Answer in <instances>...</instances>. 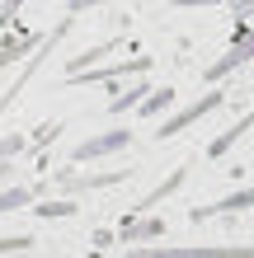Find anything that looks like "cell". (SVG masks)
I'll list each match as a JSON object with an SVG mask.
<instances>
[{
    "mask_svg": "<svg viewBox=\"0 0 254 258\" xmlns=\"http://www.w3.org/2000/svg\"><path fill=\"white\" fill-rule=\"evenodd\" d=\"M24 202H33V192H28V188H10V192H0V211H19Z\"/></svg>",
    "mask_w": 254,
    "mask_h": 258,
    "instance_id": "7",
    "label": "cell"
},
{
    "mask_svg": "<svg viewBox=\"0 0 254 258\" xmlns=\"http://www.w3.org/2000/svg\"><path fill=\"white\" fill-rule=\"evenodd\" d=\"M217 103H221V94H202L198 103H188V108H184V113H174V117H170V122H165V127H160V132H156V136H165V141H170V136H179V132H184L188 122H198V117H202V113H212V108H217Z\"/></svg>",
    "mask_w": 254,
    "mask_h": 258,
    "instance_id": "2",
    "label": "cell"
},
{
    "mask_svg": "<svg viewBox=\"0 0 254 258\" xmlns=\"http://www.w3.org/2000/svg\"><path fill=\"white\" fill-rule=\"evenodd\" d=\"M24 5V0H5V5H0V24H10L14 19V10H19Z\"/></svg>",
    "mask_w": 254,
    "mask_h": 258,
    "instance_id": "11",
    "label": "cell"
},
{
    "mask_svg": "<svg viewBox=\"0 0 254 258\" xmlns=\"http://www.w3.org/2000/svg\"><path fill=\"white\" fill-rule=\"evenodd\" d=\"M174 5H226V0H174Z\"/></svg>",
    "mask_w": 254,
    "mask_h": 258,
    "instance_id": "13",
    "label": "cell"
},
{
    "mask_svg": "<svg viewBox=\"0 0 254 258\" xmlns=\"http://www.w3.org/2000/svg\"><path fill=\"white\" fill-rule=\"evenodd\" d=\"M249 122H254V113H249V117H245V122L235 127V132H226V136H217V141H212V155H226V150H231V141H235V136H240V132H245Z\"/></svg>",
    "mask_w": 254,
    "mask_h": 258,
    "instance_id": "9",
    "label": "cell"
},
{
    "mask_svg": "<svg viewBox=\"0 0 254 258\" xmlns=\"http://www.w3.org/2000/svg\"><path fill=\"white\" fill-rule=\"evenodd\" d=\"M38 42H42L38 33H28V38H19V42H5V47H0V71H5V66H14V61H19L24 52H33Z\"/></svg>",
    "mask_w": 254,
    "mask_h": 258,
    "instance_id": "5",
    "label": "cell"
},
{
    "mask_svg": "<svg viewBox=\"0 0 254 258\" xmlns=\"http://www.w3.org/2000/svg\"><path fill=\"white\" fill-rule=\"evenodd\" d=\"M141 94H146V85H132L123 99H113V103H109V113H123V108H132V103H141Z\"/></svg>",
    "mask_w": 254,
    "mask_h": 258,
    "instance_id": "8",
    "label": "cell"
},
{
    "mask_svg": "<svg viewBox=\"0 0 254 258\" xmlns=\"http://www.w3.org/2000/svg\"><path fill=\"white\" fill-rule=\"evenodd\" d=\"M89 5H99V0H66V10L76 14V10H89Z\"/></svg>",
    "mask_w": 254,
    "mask_h": 258,
    "instance_id": "12",
    "label": "cell"
},
{
    "mask_svg": "<svg viewBox=\"0 0 254 258\" xmlns=\"http://www.w3.org/2000/svg\"><path fill=\"white\" fill-rule=\"evenodd\" d=\"M249 56H254V33H249V38H240L226 56H221V61H212V66H207V80H221V75H231L235 66H245Z\"/></svg>",
    "mask_w": 254,
    "mask_h": 258,
    "instance_id": "3",
    "label": "cell"
},
{
    "mask_svg": "<svg viewBox=\"0 0 254 258\" xmlns=\"http://www.w3.org/2000/svg\"><path fill=\"white\" fill-rule=\"evenodd\" d=\"M146 66V56H137V61H118V66H94V71H76V75H66V80H85V85H94V80H123V75H141Z\"/></svg>",
    "mask_w": 254,
    "mask_h": 258,
    "instance_id": "1",
    "label": "cell"
},
{
    "mask_svg": "<svg viewBox=\"0 0 254 258\" xmlns=\"http://www.w3.org/2000/svg\"><path fill=\"white\" fill-rule=\"evenodd\" d=\"M28 244H33V239H28V235H14V239H0V253H14V249H28Z\"/></svg>",
    "mask_w": 254,
    "mask_h": 258,
    "instance_id": "10",
    "label": "cell"
},
{
    "mask_svg": "<svg viewBox=\"0 0 254 258\" xmlns=\"http://www.w3.org/2000/svg\"><path fill=\"white\" fill-rule=\"evenodd\" d=\"M132 141V132H109V136H99V141H85L76 150V160H99V155H109V150H123Z\"/></svg>",
    "mask_w": 254,
    "mask_h": 258,
    "instance_id": "4",
    "label": "cell"
},
{
    "mask_svg": "<svg viewBox=\"0 0 254 258\" xmlns=\"http://www.w3.org/2000/svg\"><path fill=\"white\" fill-rule=\"evenodd\" d=\"M240 207H254V188H245V192H231L226 202L207 207V211H198V216H217V211H240Z\"/></svg>",
    "mask_w": 254,
    "mask_h": 258,
    "instance_id": "6",
    "label": "cell"
}]
</instances>
